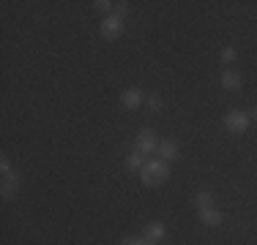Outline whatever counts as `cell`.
Listing matches in <instances>:
<instances>
[{"instance_id": "6da1fadb", "label": "cell", "mask_w": 257, "mask_h": 245, "mask_svg": "<svg viewBox=\"0 0 257 245\" xmlns=\"http://www.w3.org/2000/svg\"><path fill=\"white\" fill-rule=\"evenodd\" d=\"M140 172H143V182H145V186H162V182L170 177L167 161H145V166Z\"/></svg>"}, {"instance_id": "7a4b0ae2", "label": "cell", "mask_w": 257, "mask_h": 245, "mask_svg": "<svg viewBox=\"0 0 257 245\" xmlns=\"http://www.w3.org/2000/svg\"><path fill=\"white\" fill-rule=\"evenodd\" d=\"M224 128H227L230 134H246V128H249V114L241 112V109H232V112L224 114Z\"/></svg>"}, {"instance_id": "3957f363", "label": "cell", "mask_w": 257, "mask_h": 245, "mask_svg": "<svg viewBox=\"0 0 257 245\" xmlns=\"http://www.w3.org/2000/svg\"><path fill=\"white\" fill-rule=\"evenodd\" d=\"M156 134L151 131V128H143V131L137 134V142H134V150L137 152H143V156H151V152H156L159 150V144H156Z\"/></svg>"}, {"instance_id": "277c9868", "label": "cell", "mask_w": 257, "mask_h": 245, "mask_svg": "<svg viewBox=\"0 0 257 245\" xmlns=\"http://www.w3.org/2000/svg\"><path fill=\"white\" fill-rule=\"evenodd\" d=\"M120 33H123V16H118V14L104 16V22H101V36L104 38H118Z\"/></svg>"}, {"instance_id": "5b68a950", "label": "cell", "mask_w": 257, "mask_h": 245, "mask_svg": "<svg viewBox=\"0 0 257 245\" xmlns=\"http://www.w3.org/2000/svg\"><path fill=\"white\" fill-rule=\"evenodd\" d=\"M143 101H145V93L140 88H128L123 96H120V104H123L126 109H140L143 106Z\"/></svg>"}, {"instance_id": "8992f818", "label": "cell", "mask_w": 257, "mask_h": 245, "mask_svg": "<svg viewBox=\"0 0 257 245\" xmlns=\"http://www.w3.org/2000/svg\"><path fill=\"white\" fill-rule=\"evenodd\" d=\"M159 161H175V158L181 156V147H178V142H173V139H170V142H162L159 144Z\"/></svg>"}, {"instance_id": "52a82bcc", "label": "cell", "mask_w": 257, "mask_h": 245, "mask_svg": "<svg viewBox=\"0 0 257 245\" xmlns=\"http://www.w3.org/2000/svg\"><path fill=\"white\" fill-rule=\"evenodd\" d=\"M200 220H203L205 226H222V212L216 210V207H205V210H200Z\"/></svg>"}, {"instance_id": "ba28073f", "label": "cell", "mask_w": 257, "mask_h": 245, "mask_svg": "<svg viewBox=\"0 0 257 245\" xmlns=\"http://www.w3.org/2000/svg\"><path fill=\"white\" fill-rule=\"evenodd\" d=\"M241 84H243V79H241V74H238V71H222V88L224 90H238V88H241Z\"/></svg>"}, {"instance_id": "9c48e42d", "label": "cell", "mask_w": 257, "mask_h": 245, "mask_svg": "<svg viewBox=\"0 0 257 245\" xmlns=\"http://www.w3.org/2000/svg\"><path fill=\"white\" fill-rule=\"evenodd\" d=\"M164 237V224L162 220H154V224H148V229H145V240H151V242H159Z\"/></svg>"}, {"instance_id": "30bf717a", "label": "cell", "mask_w": 257, "mask_h": 245, "mask_svg": "<svg viewBox=\"0 0 257 245\" xmlns=\"http://www.w3.org/2000/svg\"><path fill=\"white\" fill-rule=\"evenodd\" d=\"M17 191H20V177H17V174H6L3 177V196L9 199V196H14Z\"/></svg>"}, {"instance_id": "8fae6325", "label": "cell", "mask_w": 257, "mask_h": 245, "mask_svg": "<svg viewBox=\"0 0 257 245\" xmlns=\"http://www.w3.org/2000/svg\"><path fill=\"white\" fill-rule=\"evenodd\" d=\"M194 204H197L200 210H205V207H213V194H208V191H200L197 196H194Z\"/></svg>"}, {"instance_id": "7c38bea8", "label": "cell", "mask_w": 257, "mask_h": 245, "mask_svg": "<svg viewBox=\"0 0 257 245\" xmlns=\"http://www.w3.org/2000/svg\"><path fill=\"white\" fill-rule=\"evenodd\" d=\"M143 158H145L143 152H137V150H134L132 156H128V166H132V169H143V166H145V161H143Z\"/></svg>"}, {"instance_id": "4fadbf2b", "label": "cell", "mask_w": 257, "mask_h": 245, "mask_svg": "<svg viewBox=\"0 0 257 245\" xmlns=\"http://www.w3.org/2000/svg\"><path fill=\"white\" fill-rule=\"evenodd\" d=\"M145 101H148V109H151V112H159V109H162V98H159L156 93H151Z\"/></svg>"}, {"instance_id": "5bb4252c", "label": "cell", "mask_w": 257, "mask_h": 245, "mask_svg": "<svg viewBox=\"0 0 257 245\" xmlns=\"http://www.w3.org/2000/svg\"><path fill=\"white\" fill-rule=\"evenodd\" d=\"M120 245H154V242L145 240V237H126V240L120 242Z\"/></svg>"}, {"instance_id": "9a60e30c", "label": "cell", "mask_w": 257, "mask_h": 245, "mask_svg": "<svg viewBox=\"0 0 257 245\" xmlns=\"http://www.w3.org/2000/svg\"><path fill=\"white\" fill-rule=\"evenodd\" d=\"M235 58H238V52H235L232 46H224V49H222V60H224V63H232Z\"/></svg>"}, {"instance_id": "2e32d148", "label": "cell", "mask_w": 257, "mask_h": 245, "mask_svg": "<svg viewBox=\"0 0 257 245\" xmlns=\"http://www.w3.org/2000/svg\"><path fill=\"white\" fill-rule=\"evenodd\" d=\"M93 6H96V8H99V11H104V14H107V11L112 8V3H109V0H96Z\"/></svg>"}, {"instance_id": "e0dca14e", "label": "cell", "mask_w": 257, "mask_h": 245, "mask_svg": "<svg viewBox=\"0 0 257 245\" xmlns=\"http://www.w3.org/2000/svg\"><path fill=\"white\" fill-rule=\"evenodd\" d=\"M0 169H3V177L11 174V161H9V156H3V164H0Z\"/></svg>"}, {"instance_id": "ac0fdd59", "label": "cell", "mask_w": 257, "mask_h": 245, "mask_svg": "<svg viewBox=\"0 0 257 245\" xmlns=\"http://www.w3.org/2000/svg\"><path fill=\"white\" fill-rule=\"evenodd\" d=\"M126 11H128V8H126V3H120V6H118V8H115V14H118V16H123V14H126Z\"/></svg>"}, {"instance_id": "d6986e66", "label": "cell", "mask_w": 257, "mask_h": 245, "mask_svg": "<svg viewBox=\"0 0 257 245\" xmlns=\"http://www.w3.org/2000/svg\"><path fill=\"white\" fill-rule=\"evenodd\" d=\"M252 118H254V120H257V106H254V109H252Z\"/></svg>"}]
</instances>
